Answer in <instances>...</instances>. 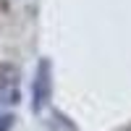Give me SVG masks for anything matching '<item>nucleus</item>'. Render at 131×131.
I'll use <instances>...</instances> for the list:
<instances>
[{"label":"nucleus","mask_w":131,"mask_h":131,"mask_svg":"<svg viewBox=\"0 0 131 131\" xmlns=\"http://www.w3.org/2000/svg\"><path fill=\"white\" fill-rule=\"evenodd\" d=\"M50 89H52V81H50V63L42 60L37 66V73H34V84H31V110H42L50 100Z\"/></svg>","instance_id":"nucleus-1"}]
</instances>
